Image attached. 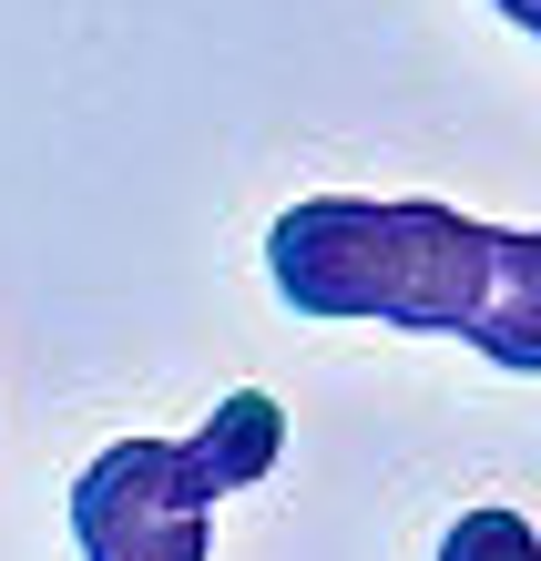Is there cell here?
<instances>
[{
	"label": "cell",
	"instance_id": "cell-3",
	"mask_svg": "<svg viewBox=\"0 0 541 561\" xmlns=\"http://www.w3.org/2000/svg\"><path fill=\"white\" fill-rule=\"evenodd\" d=\"M460 347H481L491 368H511V378H541V236H500L491 225L481 307H470Z\"/></svg>",
	"mask_w": 541,
	"mask_h": 561
},
{
	"label": "cell",
	"instance_id": "cell-5",
	"mask_svg": "<svg viewBox=\"0 0 541 561\" xmlns=\"http://www.w3.org/2000/svg\"><path fill=\"white\" fill-rule=\"evenodd\" d=\"M491 11H500V21H521L531 42H541V0H491Z\"/></svg>",
	"mask_w": 541,
	"mask_h": 561
},
{
	"label": "cell",
	"instance_id": "cell-4",
	"mask_svg": "<svg viewBox=\"0 0 541 561\" xmlns=\"http://www.w3.org/2000/svg\"><path fill=\"white\" fill-rule=\"evenodd\" d=\"M439 561H541V541H531V520H521V511L481 501V511H460V520H450Z\"/></svg>",
	"mask_w": 541,
	"mask_h": 561
},
{
	"label": "cell",
	"instance_id": "cell-1",
	"mask_svg": "<svg viewBox=\"0 0 541 561\" xmlns=\"http://www.w3.org/2000/svg\"><path fill=\"white\" fill-rule=\"evenodd\" d=\"M491 225L429 194L368 205V194H307L266 236V276L296 317H368V327H419V337H460L481 307Z\"/></svg>",
	"mask_w": 541,
	"mask_h": 561
},
{
	"label": "cell",
	"instance_id": "cell-2",
	"mask_svg": "<svg viewBox=\"0 0 541 561\" xmlns=\"http://www.w3.org/2000/svg\"><path fill=\"white\" fill-rule=\"evenodd\" d=\"M277 449H286V409L266 399V388H235L194 439H113L72 480L82 561H205L215 501L266 480Z\"/></svg>",
	"mask_w": 541,
	"mask_h": 561
}]
</instances>
